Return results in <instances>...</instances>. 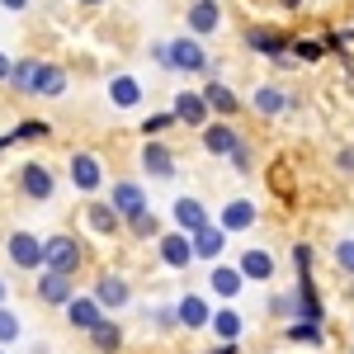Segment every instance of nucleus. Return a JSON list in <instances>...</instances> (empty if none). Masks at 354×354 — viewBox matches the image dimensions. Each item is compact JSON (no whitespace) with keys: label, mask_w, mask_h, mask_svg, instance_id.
I'll use <instances>...</instances> for the list:
<instances>
[{"label":"nucleus","mask_w":354,"mask_h":354,"mask_svg":"<svg viewBox=\"0 0 354 354\" xmlns=\"http://www.w3.org/2000/svg\"><path fill=\"white\" fill-rule=\"evenodd\" d=\"M66 185L81 194V198H100L104 185H109V165L100 151H90V147H76L71 156H66Z\"/></svg>","instance_id":"1"},{"label":"nucleus","mask_w":354,"mask_h":354,"mask_svg":"<svg viewBox=\"0 0 354 354\" xmlns=\"http://www.w3.org/2000/svg\"><path fill=\"white\" fill-rule=\"evenodd\" d=\"M241 43L255 57H265L270 66H279V71L298 66V62H293V53H288V33H283V28H274V24H245L241 28Z\"/></svg>","instance_id":"2"},{"label":"nucleus","mask_w":354,"mask_h":354,"mask_svg":"<svg viewBox=\"0 0 354 354\" xmlns=\"http://www.w3.org/2000/svg\"><path fill=\"white\" fill-rule=\"evenodd\" d=\"M43 270H57V274H76L85 270V241L76 232H53L43 236Z\"/></svg>","instance_id":"3"},{"label":"nucleus","mask_w":354,"mask_h":354,"mask_svg":"<svg viewBox=\"0 0 354 354\" xmlns=\"http://www.w3.org/2000/svg\"><path fill=\"white\" fill-rule=\"evenodd\" d=\"M57 185H62V180H57V170L48 161H38V156L15 170V189H19V198H28V203H53Z\"/></svg>","instance_id":"4"},{"label":"nucleus","mask_w":354,"mask_h":354,"mask_svg":"<svg viewBox=\"0 0 354 354\" xmlns=\"http://www.w3.org/2000/svg\"><path fill=\"white\" fill-rule=\"evenodd\" d=\"M90 298L100 302L109 317H118V312H128L133 307V279L128 274H118V270H100L95 279H90Z\"/></svg>","instance_id":"5"},{"label":"nucleus","mask_w":354,"mask_h":354,"mask_svg":"<svg viewBox=\"0 0 354 354\" xmlns=\"http://www.w3.org/2000/svg\"><path fill=\"white\" fill-rule=\"evenodd\" d=\"M104 203H109L123 222H133L137 213H147V208H151L147 185H142L137 175H118V180H109V185H104Z\"/></svg>","instance_id":"6"},{"label":"nucleus","mask_w":354,"mask_h":354,"mask_svg":"<svg viewBox=\"0 0 354 354\" xmlns=\"http://www.w3.org/2000/svg\"><path fill=\"white\" fill-rule=\"evenodd\" d=\"M5 260L19 274H38L43 270V236L28 232V227H10L5 232Z\"/></svg>","instance_id":"7"},{"label":"nucleus","mask_w":354,"mask_h":354,"mask_svg":"<svg viewBox=\"0 0 354 354\" xmlns=\"http://www.w3.org/2000/svg\"><path fill=\"white\" fill-rule=\"evenodd\" d=\"M137 165H142V175H151L156 185H170V180L180 175V156H175V147H170L165 137H147L142 151H137Z\"/></svg>","instance_id":"8"},{"label":"nucleus","mask_w":354,"mask_h":354,"mask_svg":"<svg viewBox=\"0 0 354 354\" xmlns=\"http://www.w3.org/2000/svg\"><path fill=\"white\" fill-rule=\"evenodd\" d=\"M151 250H156V260H161L165 270H175V274H185V270L198 265V260H194V245H189V232H180V227H165L161 236L151 241Z\"/></svg>","instance_id":"9"},{"label":"nucleus","mask_w":354,"mask_h":354,"mask_svg":"<svg viewBox=\"0 0 354 354\" xmlns=\"http://www.w3.org/2000/svg\"><path fill=\"white\" fill-rule=\"evenodd\" d=\"M245 137H241V128H236V118H208L203 128H198V147L208 151V156H232L236 147H241Z\"/></svg>","instance_id":"10"},{"label":"nucleus","mask_w":354,"mask_h":354,"mask_svg":"<svg viewBox=\"0 0 354 354\" xmlns=\"http://www.w3.org/2000/svg\"><path fill=\"white\" fill-rule=\"evenodd\" d=\"M81 227L95 236V241H118V236H123V218H118L109 203H104V194H100V198H85Z\"/></svg>","instance_id":"11"},{"label":"nucleus","mask_w":354,"mask_h":354,"mask_svg":"<svg viewBox=\"0 0 354 354\" xmlns=\"http://www.w3.org/2000/svg\"><path fill=\"white\" fill-rule=\"evenodd\" d=\"M76 293H81V288H76L71 274H57V270H38L33 274V298L43 302V307H66Z\"/></svg>","instance_id":"12"},{"label":"nucleus","mask_w":354,"mask_h":354,"mask_svg":"<svg viewBox=\"0 0 354 354\" xmlns=\"http://www.w3.org/2000/svg\"><path fill=\"white\" fill-rule=\"evenodd\" d=\"M222 24H227L222 0H189L185 5V33H194V38H213Z\"/></svg>","instance_id":"13"},{"label":"nucleus","mask_w":354,"mask_h":354,"mask_svg":"<svg viewBox=\"0 0 354 354\" xmlns=\"http://www.w3.org/2000/svg\"><path fill=\"white\" fill-rule=\"evenodd\" d=\"M213 222H218L227 236H241V232H250V227L260 222V203L245 198V194H241V198H227L218 213H213Z\"/></svg>","instance_id":"14"},{"label":"nucleus","mask_w":354,"mask_h":354,"mask_svg":"<svg viewBox=\"0 0 354 354\" xmlns=\"http://www.w3.org/2000/svg\"><path fill=\"white\" fill-rule=\"evenodd\" d=\"M104 95H109V104L118 113H133V109L147 104V85L137 81L133 71H113L109 81H104Z\"/></svg>","instance_id":"15"},{"label":"nucleus","mask_w":354,"mask_h":354,"mask_svg":"<svg viewBox=\"0 0 354 354\" xmlns=\"http://www.w3.org/2000/svg\"><path fill=\"white\" fill-rule=\"evenodd\" d=\"M203 66H208V48H203V38H194V33H180V38H170V71L203 76Z\"/></svg>","instance_id":"16"},{"label":"nucleus","mask_w":354,"mask_h":354,"mask_svg":"<svg viewBox=\"0 0 354 354\" xmlns=\"http://www.w3.org/2000/svg\"><path fill=\"white\" fill-rule=\"evenodd\" d=\"M298 104H302L298 95H288V90H279V85H270V81H260L250 95H245V109H255L260 118H279V113L298 109Z\"/></svg>","instance_id":"17"},{"label":"nucleus","mask_w":354,"mask_h":354,"mask_svg":"<svg viewBox=\"0 0 354 354\" xmlns=\"http://www.w3.org/2000/svg\"><path fill=\"white\" fill-rule=\"evenodd\" d=\"M66 66L62 62H48V57H38V71H33V85H28V100H62L66 95Z\"/></svg>","instance_id":"18"},{"label":"nucleus","mask_w":354,"mask_h":354,"mask_svg":"<svg viewBox=\"0 0 354 354\" xmlns=\"http://www.w3.org/2000/svg\"><path fill=\"white\" fill-rule=\"evenodd\" d=\"M170 113H175V123L180 128H189V133H198L213 113H208V100H203V90H175L170 95Z\"/></svg>","instance_id":"19"},{"label":"nucleus","mask_w":354,"mask_h":354,"mask_svg":"<svg viewBox=\"0 0 354 354\" xmlns=\"http://www.w3.org/2000/svg\"><path fill=\"white\" fill-rule=\"evenodd\" d=\"M245 288H250V283H245V274L236 270V260H218V265H208V293H213V298L236 302Z\"/></svg>","instance_id":"20"},{"label":"nucleus","mask_w":354,"mask_h":354,"mask_svg":"<svg viewBox=\"0 0 354 354\" xmlns=\"http://www.w3.org/2000/svg\"><path fill=\"white\" fill-rule=\"evenodd\" d=\"M213 222V213H208V203L198 198V194H180L175 203H170V227H180V232H203Z\"/></svg>","instance_id":"21"},{"label":"nucleus","mask_w":354,"mask_h":354,"mask_svg":"<svg viewBox=\"0 0 354 354\" xmlns=\"http://www.w3.org/2000/svg\"><path fill=\"white\" fill-rule=\"evenodd\" d=\"M236 270L245 274V283H270L274 274H279V260L265 245H241L236 250Z\"/></svg>","instance_id":"22"},{"label":"nucleus","mask_w":354,"mask_h":354,"mask_svg":"<svg viewBox=\"0 0 354 354\" xmlns=\"http://www.w3.org/2000/svg\"><path fill=\"white\" fill-rule=\"evenodd\" d=\"M62 312H66V326H71V330H81V335H90V330H95L100 322H104V317H109V312H104L100 302L90 298V288H85V293H76V298L66 302Z\"/></svg>","instance_id":"23"},{"label":"nucleus","mask_w":354,"mask_h":354,"mask_svg":"<svg viewBox=\"0 0 354 354\" xmlns=\"http://www.w3.org/2000/svg\"><path fill=\"white\" fill-rule=\"evenodd\" d=\"M175 317H180V330H208L213 302H208V293H180L175 298Z\"/></svg>","instance_id":"24"},{"label":"nucleus","mask_w":354,"mask_h":354,"mask_svg":"<svg viewBox=\"0 0 354 354\" xmlns=\"http://www.w3.org/2000/svg\"><path fill=\"white\" fill-rule=\"evenodd\" d=\"M198 90H203V100H208V113H213V118H236V113L245 109V100L227 81H203Z\"/></svg>","instance_id":"25"},{"label":"nucleus","mask_w":354,"mask_h":354,"mask_svg":"<svg viewBox=\"0 0 354 354\" xmlns=\"http://www.w3.org/2000/svg\"><path fill=\"white\" fill-rule=\"evenodd\" d=\"M227 241H232V236L222 232L218 222H208L203 232H194V236H189V245H194V260H198V265H218L222 255H227Z\"/></svg>","instance_id":"26"},{"label":"nucleus","mask_w":354,"mask_h":354,"mask_svg":"<svg viewBox=\"0 0 354 354\" xmlns=\"http://www.w3.org/2000/svg\"><path fill=\"white\" fill-rule=\"evenodd\" d=\"M293 298H298V317H307V322H326L322 288H317V279H312V274H298V283H293Z\"/></svg>","instance_id":"27"},{"label":"nucleus","mask_w":354,"mask_h":354,"mask_svg":"<svg viewBox=\"0 0 354 354\" xmlns=\"http://www.w3.org/2000/svg\"><path fill=\"white\" fill-rule=\"evenodd\" d=\"M85 340H90V350H95V354H123V345H128V335H123V326H118V317H104Z\"/></svg>","instance_id":"28"},{"label":"nucleus","mask_w":354,"mask_h":354,"mask_svg":"<svg viewBox=\"0 0 354 354\" xmlns=\"http://www.w3.org/2000/svg\"><path fill=\"white\" fill-rule=\"evenodd\" d=\"M208 330H213L218 340H241L245 335V317L232 307V302H222V307H213V317H208Z\"/></svg>","instance_id":"29"},{"label":"nucleus","mask_w":354,"mask_h":354,"mask_svg":"<svg viewBox=\"0 0 354 354\" xmlns=\"http://www.w3.org/2000/svg\"><path fill=\"white\" fill-rule=\"evenodd\" d=\"M161 232H165V222H161L156 208H147V213H137L133 222H123V236H133V241H142V245H151Z\"/></svg>","instance_id":"30"},{"label":"nucleus","mask_w":354,"mask_h":354,"mask_svg":"<svg viewBox=\"0 0 354 354\" xmlns=\"http://www.w3.org/2000/svg\"><path fill=\"white\" fill-rule=\"evenodd\" d=\"M283 335L293 340V345H326V322H307V317H293Z\"/></svg>","instance_id":"31"},{"label":"nucleus","mask_w":354,"mask_h":354,"mask_svg":"<svg viewBox=\"0 0 354 354\" xmlns=\"http://www.w3.org/2000/svg\"><path fill=\"white\" fill-rule=\"evenodd\" d=\"M10 137H15V147H33V142H48L53 137V123L48 118H19L10 128Z\"/></svg>","instance_id":"32"},{"label":"nucleus","mask_w":354,"mask_h":354,"mask_svg":"<svg viewBox=\"0 0 354 354\" xmlns=\"http://www.w3.org/2000/svg\"><path fill=\"white\" fill-rule=\"evenodd\" d=\"M147 326L156 335H180V317H175V302H151L147 307Z\"/></svg>","instance_id":"33"},{"label":"nucleus","mask_w":354,"mask_h":354,"mask_svg":"<svg viewBox=\"0 0 354 354\" xmlns=\"http://www.w3.org/2000/svg\"><path fill=\"white\" fill-rule=\"evenodd\" d=\"M288 53L298 66H317V62H326V43L322 38H288Z\"/></svg>","instance_id":"34"},{"label":"nucleus","mask_w":354,"mask_h":354,"mask_svg":"<svg viewBox=\"0 0 354 354\" xmlns=\"http://www.w3.org/2000/svg\"><path fill=\"white\" fill-rule=\"evenodd\" d=\"M265 317L288 326V322L298 317V298H293V288H283V293H270V298H265Z\"/></svg>","instance_id":"35"},{"label":"nucleus","mask_w":354,"mask_h":354,"mask_svg":"<svg viewBox=\"0 0 354 354\" xmlns=\"http://www.w3.org/2000/svg\"><path fill=\"white\" fill-rule=\"evenodd\" d=\"M33 71H38V57H15V66H10V90L15 95H24L28 100V85H33Z\"/></svg>","instance_id":"36"},{"label":"nucleus","mask_w":354,"mask_h":354,"mask_svg":"<svg viewBox=\"0 0 354 354\" xmlns=\"http://www.w3.org/2000/svg\"><path fill=\"white\" fill-rule=\"evenodd\" d=\"M19 335H24V317H19V312H15L10 302H0V345L10 350V345H15Z\"/></svg>","instance_id":"37"},{"label":"nucleus","mask_w":354,"mask_h":354,"mask_svg":"<svg viewBox=\"0 0 354 354\" xmlns=\"http://www.w3.org/2000/svg\"><path fill=\"white\" fill-rule=\"evenodd\" d=\"M330 260H335V274H345V279H354V236H345V241H335V250H330Z\"/></svg>","instance_id":"38"},{"label":"nucleus","mask_w":354,"mask_h":354,"mask_svg":"<svg viewBox=\"0 0 354 354\" xmlns=\"http://www.w3.org/2000/svg\"><path fill=\"white\" fill-rule=\"evenodd\" d=\"M170 128H180L170 109H165V113H147V118H142V137H165Z\"/></svg>","instance_id":"39"},{"label":"nucleus","mask_w":354,"mask_h":354,"mask_svg":"<svg viewBox=\"0 0 354 354\" xmlns=\"http://www.w3.org/2000/svg\"><path fill=\"white\" fill-rule=\"evenodd\" d=\"M288 260H293V270H298V274H312V265H317V245L298 241L293 250H288Z\"/></svg>","instance_id":"40"},{"label":"nucleus","mask_w":354,"mask_h":354,"mask_svg":"<svg viewBox=\"0 0 354 354\" xmlns=\"http://www.w3.org/2000/svg\"><path fill=\"white\" fill-rule=\"evenodd\" d=\"M322 43H326V53H335L345 66H350V33H335V28H326V33H322Z\"/></svg>","instance_id":"41"},{"label":"nucleus","mask_w":354,"mask_h":354,"mask_svg":"<svg viewBox=\"0 0 354 354\" xmlns=\"http://www.w3.org/2000/svg\"><path fill=\"white\" fill-rule=\"evenodd\" d=\"M227 165H232L236 175H250V170H255V151H250V142H241V147L227 156Z\"/></svg>","instance_id":"42"},{"label":"nucleus","mask_w":354,"mask_h":354,"mask_svg":"<svg viewBox=\"0 0 354 354\" xmlns=\"http://www.w3.org/2000/svg\"><path fill=\"white\" fill-rule=\"evenodd\" d=\"M147 57H151V62H156L161 71H170V38H156V43L147 48Z\"/></svg>","instance_id":"43"},{"label":"nucleus","mask_w":354,"mask_h":354,"mask_svg":"<svg viewBox=\"0 0 354 354\" xmlns=\"http://www.w3.org/2000/svg\"><path fill=\"white\" fill-rule=\"evenodd\" d=\"M274 189L283 194V198H293V185H288V165H283V161L274 165Z\"/></svg>","instance_id":"44"},{"label":"nucleus","mask_w":354,"mask_h":354,"mask_svg":"<svg viewBox=\"0 0 354 354\" xmlns=\"http://www.w3.org/2000/svg\"><path fill=\"white\" fill-rule=\"evenodd\" d=\"M335 170H340V175H354V147H340V151H335Z\"/></svg>","instance_id":"45"},{"label":"nucleus","mask_w":354,"mask_h":354,"mask_svg":"<svg viewBox=\"0 0 354 354\" xmlns=\"http://www.w3.org/2000/svg\"><path fill=\"white\" fill-rule=\"evenodd\" d=\"M28 5H33V0H0V10H5V15H24Z\"/></svg>","instance_id":"46"},{"label":"nucleus","mask_w":354,"mask_h":354,"mask_svg":"<svg viewBox=\"0 0 354 354\" xmlns=\"http://www.w3.org/2000/svg\"><path fill=\"white\" fill-rule=\"evenodd\" d=\"M208 354H241V340H218Z\"/></svg>","instance_id":"47"},{"label":"nucleus","mask_w":354,"mask_h":354,"mask_svg":"<svg viewBox=\"0 0 354 354\" xmlns=\"http://www.w3.org/2000/svg\"><path fill=\"white\" fill-rule=\"evenodd\" d=\"M10 66H15V57H10V53H0V85L10 81Z\"/></svg>","instance_id":"48"},{"label":"nucleus","mask_w":354,"mask_h":354,"mask_svg":"<svg viewBox=\"0 0 354 354\" xmlns=\"http://www.w3.org/2000/svg\"><path fill=\"white\" fill-rule=\"evenodd\" d=\"M274 5H279V10H288V15H293V10H302V5H307V0H274Z\"/></svg>","instance_id":"49"},{"label":"nucleus","mask_w":354,"mask_h":354,"mask_svg":"<svg viewBox=\"0 0 354 354\" xmlns=\"http://www.w3.org/2000/svg\"><path fill=\"white\" fill-rule=\"evenodd\" d=\"M71 5H81V10H104L109 0H71Z\"/></svg>","instance_id":"50"},{"label":"nucleus","mask_w":354,"mask_h":354,"mask_svg":"<svg viewBox=\"0 0 354 354\" xmlns=\"http://www.w3.org/2000/svg\"><path fill=\"white\" fill-rule=\"evenodd\" d=\"M10 147H15V137H10V133H0V156H5Z\"/></svg>","instance_id":"51"},{"label":"nucleus","mask_w":354,"mask_h":354,"mask_svg":"<svg viewBox=\"0 0 354 354\" xmlns=\"http://www.w3.org/2000/svg\"><path fill=\"white\" fill-rule=\"evenodd\" d=\"M0 302H10V279L0 274Z\"/></svg>","instance_id":"52"},{"label":"nucleus","mask_w":354,"mask_h":354,"mask_svg":"<svg viewBox=\"0 0 354 354\" xmlns=\"http://www.w3.org/2000/svg\"><path fill=\"white\" fill-rule=\"evenodd\" d=\"M345 298H350V302H354V279H350V288H345Z\"/></svg>","instance_id":"53"},{"label":"nucleus","mask_w":354,"mask_h":354,"mask_svg":"<svg viewBox=\"0 0 354 354\" xmlns=\"http://www.w3.org/2000/svg\"><path fill=\"white\" fill-rule=\"evenodd\" d=\"M0 354H10V350H5V345H0Z\"/></svg>","instance_id":"54"}]
</instances>
